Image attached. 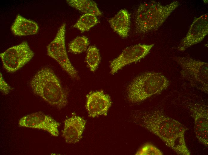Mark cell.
<instances>
[{
	"mask_svg": "<svg viewBox=\"0 0 208 155\" xmlns=\"http://www.w3.org/2000/svg\"><path fill=\"white\" fill-rule=\"evenodd\" d=\"M135 117L139 124L160 139L178 154L189 155L185 134L188 128L160 110L140 111Z\"/></svg>",
	"mask_w": 208,
	"mask_h": 155,
	"instance_id": "cell-1",
	"label": "cell"
},
{
	"mask_svg": "<svg viewBox=\"0 0 208 155\" xmlns=\"http://www.w3.org/2000/svg\"><path fill=\"white\" fill-rule=\"evenodd\" d=\"M30 85L34 94L58 109L67 105V93L51 68L45 67L38 71L30 80Z\"/></svg>",
	"mask_w": 208,
	"mask_h": 155,
	"instance_id": "cell-2",
	"label": "cell"
},
{
	"mask_svg": "<svg viewBox=\"0 0 208 155\" xmlns=\"http://www.w3.org/2000/svg\"><path fill=\"white\" fill-rule=\"evenodd\" d=\"M179 4L178 1L166 5L155 1L140 4L135 15L136 32L144 34L157 29Z\"/></svg>",
	"mask_w": 208,
	"mask_h": 155,
	"instance_id": "cell-3",
	"label": "cell"
},
{
	"mask_svg": "<svg viewBox=\"0 0 208 155\" xmlns=\"http://www.w3.org/2000/svg\"><path fill=\"white\" fill-rule=\"evenodd\" d=\"M169 80L162 74L147 72L134 78L127 89L128 98L132 103L143 101L168 88Z\"/></svg>",
	"mask_w": 208,
	"mask_h": 155,
	"instance_id": "cell-4",
	"label": "cell"
},
{
	"mask_svg": "<svg viewBox=\"0 0 208 155\" xmlns=\"http://www.w3.org/2000/svg\"><path fill=\"white\" fill-rule=\"evenodd\" d=\"M181 77L191 86L208 94V63L188 57L175 56Z\"/></svg>",
	"mask_w": 208,
	"mask_h": 155,
	"instance_id": "cell-5",
	"label": "cell"
},
{
	"mask_svg": "<svg viewBox=\"0 0 208 155\" xmlns=\"http://www.w3.org/2000/svg\"><path fill=\"white\" fill-rule=\"evenodd\" d=\"M66 24L60 27L53 41L48 45V55L55 60L73 79H78V72L73 66L68 57L65 44Z\"/></svg>",
	"mask_w": 208,
	"mask_h": 155,
	"instance_id": "cell-6",
	"label": "cell"
},
{
	"mask_svg": "<svg viewBox=\"0 0 208 155\" xmlns=\"http://www.w3.org/2000/svg\"><path fill=\"white\" fill-rule=\"evenodd\" d=\"M34 55L26 41L8 49L0 54L3 66L8 72H14L29 62Z\"/></svg>",
	"mask_w": 208,
	"mask_h": 155,
	"instance_id": "cell-7",
	"label": "cell"
},
{
	"mask_svg": "<svg viewBox=\"0 0 208 155\" xmlns=\"http://www.w3.org/2000/svg\"><path fill=\"white\" fill-rule=\"evenodd\" d=\"M154 46V44H139L126 48L111 62L110 73L114 74L126 65L140 61L149 53Z\"/></svg>",
	"mask_w": 208,
	"mask_h": 155,
	"instance_id": "cell-8",
	"label": "cell"
},
{
	"mask_svg": "<svg viewBox=\"0 0 208 155\" xmlns=\"http://www.w3.org/2000/svg\"><path fill=\"white\" fill-rule=\"evenodd\" d=\"M208 16L207 13L195 18L186 35L177 46L178 50L184 52L204 39L208 33Z\"/></svg>",
	"mask_w": 208,
	"mask_h": 155,
	"instance_id": "cell-9",
	"label": "cell"
},
{
	"mask_svg": "<svg viewBox=\"0 0 208 155\" xmlns=\"http://www.w3.org/2000/svg\"><path fill=\"white\" fill-rule=\"evenodd\" d=\"M188 108L194 120L196 137L201 144L208 147V106L204 104L192 103L189 104Z\"/></svg>",
	"mask_w": 208,
	"mask_h": 155,
	"instance_id": "cell-10",
	"label": "cell"
},
{
	"mask_svg": "<svg viewBox=\"0 0 208 155\" xmlns=\"http://www.w3.org/2000/svg\"><path fill=\"white\" fill-rule=\"evenodd\" d=\"M21 127L42 129L46 131L52 135L57 137L59 135V124L49 115L41 112H38L26 115L19 122Z\"/></svg>",
	"mask_w": 208,
	"mask_h": 155,
	"instance_id": "cell-11",
	"label": "cell"
},
{
	"mask_svg": "<svg viewBox=\"0 0 208 155\" xmlns=\"http://www.w3.org/2000/svg\"><path fill=\"white\" fill-rule=\"evenodd\" d=\"M111 104L110 97L102 91L91 92L86 96V108L91 117L107 115Z\"/></svg>",
	"mask_w": 208,
	"mask_h": 155,
	"instance_id": "cell-12",
	"label": "cell"
},
{
	"mask_svg": "<svg viewBox=\"0 0 208 155\" xmlns=\"http://www.w3.org/2000/svg\"><path fill=\"white\" fill-rule=\"evenodd\" d=\"M85 124V121L79 116H73L65 120L62 133L66 142L75 143L79 142L82 137Z\"/></svg>",
	"mask_w": 208,
	"mask_h": 155,
	"instance_id": "cell-13",
	"label": "cell"
},
{
	"mask_svg": "<svg viewBox=\"0 0 208 155\" xmlns=\"http://www.w3.org/2000/svg\"><path fill=\"white\" fill-rule=\"evenodd\" d=\"M108 22L111 28L122 38L128 36L130 29V15L125 9H121Z\"/></svg>",
	"mask_w": 208,
	"mask_h": 155,
	"instance_id": "cell-14",
	"label": "cell"
},
{
	"mask_svg": "<svg viewBox=\"0 0 208 155\" xmlns=\"http://www.w3.org/2000/svg\"><path fill=\"white\" fill-rule=\"evenodd\" d=\"M39 27L35 21L26 18L18 14L11 27V30L15 35L24 36L36 34Z\"/></svg>",
	"mask_w": 208,
	"mask_h": 155,
	"instance_id": "cell-15",
	"label": "cell"
},
{
	"mask_svg": "<svg viewBox=\"0 0 208 155\" xmlns=\"http://www.w3.org/2000/svg\"><path fill=\"white\" fill-rule=\"evenodd\" d=\"M66 2L71 7L83 13L100 16L102 13L96 3L91 0H67Z\"/></svg>",
	"mask_w": 208,
	"mask_h": 155,
	"instance_id": "cell-16",
	"label": "cell"
},
{
	"mask_svg": "<svg viewBox=\"0 0 208 155\" xmlns=\"http://www.w3.org/2000/svg\"><path fill=\"white\" fill-rule=\"evenodd\" d=\"M98 22L96 16L91 14H84L79 18L73 27L83 32L88 31Z\"/></svg>",
	"mask_w": 208,
	"mask_h": 155,
	"instance_id": "cell-17",
	"label": "cell"
},
{
	"mask_svg": "<svg viewBox=\"0 0 208 155\" xmlns=\"http://www.w3.org/2000/svg\"><path fill=\"white\" fill-rule=\"evenodd\" d=\"M85 62L91 71L94 72L97 68L101 61L99 50L95 46H90L87 49Z\"/></svg>",
	"mask_w": 208,
	"mask_h": 155,
	"instance_id": "cell-18",
	"label": "cell"
},
{
	"mask_svg": "<svg viewBox=\"0 0 208 155\" xmlns=\"http://www.w3.org/2000/svg\"><path fill=\"white\" fill-rule=\"evenodd\" d=\"M89 44L88 38L82 36L77 37L68 44L69 51L74 54H79L85 51Z\"/></svg>",
	"mask_w": 208,
	"mask_h": 155,
	"instance_id": "cell-19",
	"label": "cell"
},
{
	"mask_svg": "<svg viewBox=\"0 0 208 155\" xmlns=\"http://www.w3.org/2000/svg\"><path fill=\"white\" fill-rule=\"evenodd\" d=\"M138 155H162V152L153 145L147 143L143 145L135 154Z\"/></svg>",
	"mask_w": 208,
	"mask_h": 155,
	"instance_id": "cell-20",
	"label": "cell"
},
{
	"mask_svg": "<svg viewBox=\"0 0 208 155\" xmlns=\"http://www.w3.org/2000/svg\"><path fill=\"white\" fill-rule=\"evenodd\" d=\"M0 91L4 94H7L11 91L12 89L3 79L1 74L0 73Z\"/></svg>",
	"mask_w": 208,
	"mask_h": 155,
	"instance_id": "cell-21",
	"label": "cell"
}]
</instances>
